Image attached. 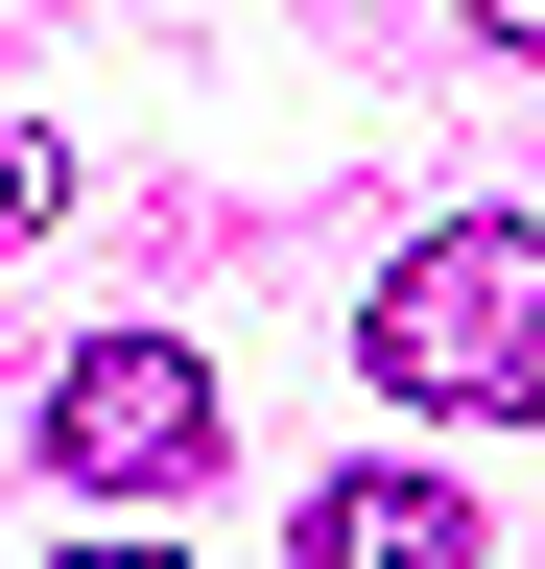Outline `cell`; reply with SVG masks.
Segmentation results:
<instances>
[{
    "instance_id": "6da1fadb",
    "label": "cell",
    "mask_w": 545,
    "mask_h": 569,
    "mask_svg": "<svg viewBox=\"0 0 545 569\" xmlns=\"http://www.w3.org/2000/svg\"><path fill=\"white\" fill-rule=\"evenodd\" d=\"M356 356H380L403 403H474V427L545 403V238H522V213L403 238V261H380V309H356Z\"/></svg>"
},
{
    "instance_id": "3957f363",
    "label": "cell",
    "mask_w": 545,
    "mask_h": 569,
    "mask_svg": "<svg viewBox=\"0 0 545 569\" xmlns=\"http://www.w3.org/2000/svg\"><path fill=\"white\" fill-rule=\"evenodd\" d=\"M309 569H474V498L451 475H332L309 498Z\"/></svg>"
},
{
    "instance_id": "277c9868",
    "label": "cell",
    "mask_w": 545,
    "mask_h": 569,
    "mask_svg": "<svg viewBox=\"0 0 545 569\" xmlns=\"http://www.w3.org/2000/svg\"><path fill=\"white\" fill-rule=\"evenodd\" d=\"M48 213H72V142H48V119H0V261H24Z\"/></svg>"
},
{
    "instance_id": "8992f818",
    "label": "cell",
    "mask_w": 545,
    "mask_h": 569,
    "mask_svg": "<svg viewBox=\"0 0 545 569\" xmlns=\"http://www.w3.org/2000/svg\"><path fill=\"white\" fill-rule=\"evenodd\" d=\"M474 48H545V0H474Z\"/></svg>"
},
{
    "instance_id": "7a4b0ae2",
    "label": "cell",
    "mask_w": 545,
    "mask_h": 569,
    "mask_svg": "<svg viewBox=\"0 0 545 569\" xmlns=\"http://www.w3.org/2000/svg\"><path fill=\"white\" fill-rule=\"evenodd\" d=\"M190 451H214V380H190L166 332H95L72 380H48V475H95V498H166Z\"/></svg>"
},
{
    "instance_id": "5b68a950",
    "label": "cell",
    "mask_w": 545,
    "mask_h": 569,
    "mask_svg": "<svg viewBox=\"0 0 545 569\" xmlns=\"http://www.w3.org/2000/svg\"><path fill=\"white\" fill-rule=\"evenodd\" d=\"M48 569H190V546H143V522H119V546H95V522H72V546H48Z\"/></svg>"
}]
</instances>
